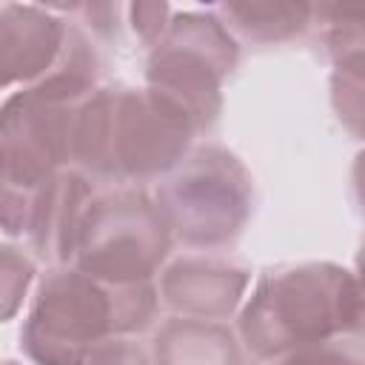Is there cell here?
<instances>
[{
  "label": "cell",
  "mask_w": 365,
  "mask_h": 365,
  "mask_svg": "<svg viewBox=\"0 0 365 365\" xmlns=\"http://www.w3.org/2000/svg\"><path fill=\"white\" fill-rule=\"evenodd\" d=\"M191 120L151 88L97 86L80 106L71 168L94 185L160 182L194 145Z\"/></svg>",
  "instance_id": "cell-1"
},
{
  "label": "cell",
  "mask_w": 365,
  "mask_h": 365,
  "mask_svg": "<svg viewBox=\"0 0 365 365\" xmlns=\"http://www.w3.org/2000/svg\"><path fill=\"white\" fill-rule=\"evenodd\" d=\"M234 334L262 365L305 345L362 336L359 277L339 262L268 268L237 308Z\"/></svg>",
  "instance_id": "cell-2"
},
{
  "label": "cell",
  "mask_w": 365,
  "mask_h": 365,
  "mask_svg": "<svg viewBox=\"0 0 365 365\" xmlns=\"http://www.w3.org/2000/svg\"><path fill=\"white\" fill-rule=\"evenodd\" d=\"M154 282L111 285L74 265H48L34 279L20 351L34 365H86L108 336H134L157 322Z\"/></svg>",
  "instance_id": "cell-3"
},
{
  "label": "cell",
  "mask_w": 365,
  "mask_h": 365,
  "mask_svg": "<svg viewBox=\"0 0 365 365\" xmlns=\"http://www.w3.org/2000/svg\"><path fill=\"white\" fill-rule=\"evenodd\" d=\"M151 197L174 242L217 254L237 242L254 214V177L234 151L202 143L154 182Z\"/></svg>",
  "instance_id": "cell-4"
},
{
  "label": "cell",
  "mask_w": 365,
  "mask_h": 365,
  "mask_svg": "<svg viewBox=\"0 0 365 365\" xmlns=\"http://www.w3.org/2000/svg\"><path fill=\"white\" fill-rule=\"evenodd\" d=\"M171 245L174 237L154 197L145 188L114 185L91 197L68 265L111 285L154 282Z\"/></svg>",
  "instance_id": "cell-5"
},
{
  "label": "cell",
  "mask_w": 365,
  "mask_h": 365,
  "mask_svg": "<svg viewBox=\"0 0 365 365\" xmlns=\"http://www.w3.org/2000/svg\"><path fill=\"white\" fill-rule=\"evenodd\" d=\"M240 43L214 9L174 11L163 37L148 48L145 88L177 106L197 134L208 131L222 108V83L234 71Z\"/></svg>",
  "instance_id": "cell-6"
},
{
  "label": "cell",
  "mask_w": 365,
  "mask_h": 365,
  "mask_svg": "<svg viewBox=\"0 0 365 365\" xmlns=\"http://www.w3.org/2000/svg\"><path fill=\"white\" fill-rule=\"evenodd\" d=\"M154 285L160 305L171 308L177 317L222 322L242 305L251 271L208 251H185L163 265Z\"/></svg>",
  "instance_id": "cell-7"
},
{
  "label": "cell",
  "mask_w": 365,
  "mask_h": 365,
  "mask_svg": "<svg viewBox=\"0 0 365 365\" xmlns=\"http://www.w3.org/2000/svg\"><path fill=\"white\" fill-rule=\"evenodd\" d=\"M68 20L60 9L0 6V91L46 77L66 46Z\"/></svg>",
  "instance_id": "cell-8"
},
{
  "label": "cell",
  "mask_w": 365,
  "mask_h": 365,
  "mask_svg": "<svg viewBox=\"0 0 365 365\" xmlns=\"http://www.w3.org/2000/svg\"><path fill=\"white\" fill-rule=\"evenodd\" d=\"M154 365H240V339L225 322L168 317L151 345Z\"/></svg>",
  "instance_id": "cell-9"
},
{
  "label": "cell",
  "mask_w": 365,
  "mask_h": 365,
  "mask_svg": "<svg viewBox=\"0 0 365 365\" xmlns=\"http://www.w3.org/2000/svg\"><path fill=\"white\" fill-rule=\"evenodd\" d=\"M214 14L234 34L251 43H288L311 29L314 6L308 3H220Z\"/></svg>",
  "instance_id": "cell-10"
},
{
  "label": "cell",
  "mask_w": 365,
  "mask_h": 365,
  "mask_svg": "<svg viewBox=\"0 0 365 365\" xmlns=\"http://www.w3.org/2000/svg\"><path fill=\"white\" fill-rule=\"evenodd\" d=\"M34 274L37 268L29 251L0 242V322L11 319L23 308L29 288L37 279Z\"/></svg>",
  "instance_id": "cell-11"
},
{
  "label": "cell",
  "mask_w": 365,
  "mask_h": 365,
  "mask_svg": "<svg viewBox=\"0 0 365 365\" xmlns=\"http://www.w3.org/2000/svg\"><path fill=\"white\" fill-rule=\"evenodd\" d=\"M265 365H365L362 336H336L328 342L305 345Z\"/></svg>",
  "instance_id": "cell-12"
},
{
  "label": "cell",
  "mask_w": 365,
  "mask_h": 365,
  "mask_svg": "<svg viewBox=\"0 0 365 365\" xmlns=\"http://www.w3.org/2000/svg\"><path fill=\"white\" fill-rule=\"evenodd\" d=\"M334 106L339 120L351 128L354 137H359V125H362V54L342 60L334 66Z\"/></svg>",
  "instance_id": "cell-13"
},
{
  "label": "cell",
  "mask_w": 365,
  "mask_h": 365,
  "mask_svg": "<svg viewBox=\"0 0 365 365\" xmlns=\"http://www.w3.org/2000/svg\"><path fill=\"white\" fill-rule=\"evenodd\" d=\"M86 365H154L151 351L143 348L134 336H108L103 339Z\"/></svg>",
  "instance_id": "cell-14"
},
{
  "label": "cell",
  "mask_w": 365,
  "mask_h": 365,
  "mask_svg": "<svg viewBox=\"0 0 365 365\" xmlns=\"http://www.w3.org/2000/svg\"><path fill=\"white\" fill-rule=\"evenodd\" d=\"M125 11H128V17H131L134 34H137L148 48L163 37V31L168 29V20H171V14H174V9L165 6V3H131V6H125Z\"/></svg>",
  "instance_id": "cell-15"
},
{
  "label": "cell",
  "mask_w": 365,
  "mask_h": 365,
  "mask_svg": "<svg viewBox=\"0 0 365 365\" xmlns=\"http://www.w3.org/2000/svg\"><path fill=\"white\" fill-rule=\"evenodd\" d=\"M0 365H20V362H0Z\"/></svg>",
  "instance_id": "cell-16"
}]
</instances>
